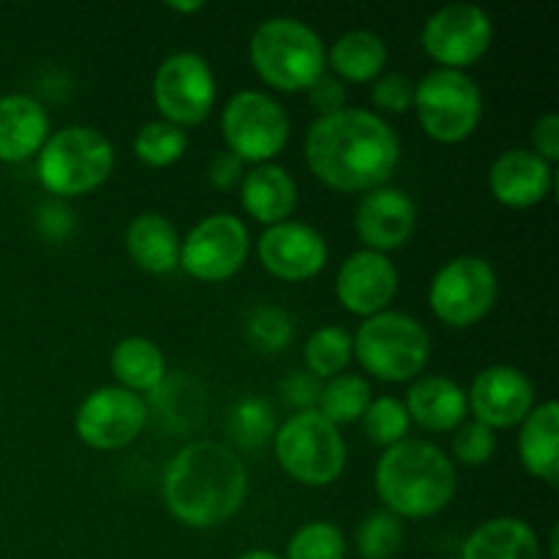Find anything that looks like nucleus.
<instances>
[{"label":"nucleus","instance_id":"obj_33","mask_svg":"<svg viewBox=\"0 0 559 559\" xmlns=\"http://www.w3.org/2000/svg\"><path fill=\"white\" fill-rule=\"evenodd\" d=\"M360 420H364L366 437H369L374 445L385 448V451L407 440L409 426H413V420H409L407 415V407H404L402 399L396 396L371 399Z\"/></svg>","mask_w":559,"mask_h":559},{"label":"nucleus","instance_id":"obj_30","mask_svg":"<svg viewBox=\"0 0 559 559\" xmlns=\"http://www.w3.org/2000/svg\"><path fill=\"white\" fill-rule=\"evenodd\" d=\"M306 371L317 380H333L344 374L353 360V336L338 325L317 328L304 344Z\"/></svg>","mask_w":559,"mask_h":559},{"label":"nucleus","instance_id":"obj_17","mask_svg":"<svg viewBox=\"0 0 559 559\" xmlns=\"http://www.w3.org/2000/svg\"><path fill=\"white\" fill-rule=\"evenodd\" d=\"M418 224V207L407 191L396 186H380L366 191L355 211V233L360 243L377 254H388L409 243Z\"/></svg>","mask_w":559,"mask_h":559},{"label":"nucleus","instance_id":"obj_41","mask_svg":"<svg viewBox=\"0 0 559 559\" xmlns=\"http://www.w3.org/2000/svg\"><path fill=\"white\" fill-rule=\"evenodd\" d=\"M533 153L544 158L546 164H555L559 158V115L546 112L533 126Z\"/></svg>","mask_w":559,"mask_h":559},{"label":"nucleus","instance_id":"obj_44","mask_svg":"<svg viewBox=\"0 0 559 559\" xmlns=\"http://www.w3.org/2000/svg\"><path fill=\"white\" fill-rule=\"evenodd\" d=\"M202 5H205V3H200V0H194V3H175V0H169L167 9H173V11H183V14H191V11H200Z\"/></svg>","mask_w":559,"mask_h":559},{"label":"nucleus","instance_id":"obj_25","mask_svg":"<svg viewBox=\"0 0 559 559\" xmlns=\"http://www.w3.org/2000/svg\"><path fill=\"white\" fill-rule=\"evenodd\" d=\"M462 559H540L538 533L524 519H489L464 540Z\"/></svg>","mask_w":559,"mask_h":559},{"label":"nucleus","instance_id":"obj_22","mask_svg":"<svg viewBox=\"0 0 559 559\" xmlns=\"http://www.w3.org/2000/svg\"><path fill=\"white\" fill-rule=\"evenodd\" d=\"M240 202L254 222L273 227L289 222L298 207V183L278 164H257L240 180Z\"/></svg>","mask_w":559,"mask_h":559},{"label":"nucleus","instance_id":"obj_16","mask_svg":"<svg viewBox=\"0 0 559 559\" xmlns=\"http://www.w3.org/2000/svg\"><path fill=\"white\" fill-rule=\"evenodd\" d=\"M473 420L489 426L491 431L513 429L535 407V388L516 366H489L478 371L467 391Z\"/></svg>","mask_w":559,"mask_h":559},{"label":"nucleus","instance_id":"obj_24","mask_svg":"<svg viewBox=\"0 0 559 559\" xmlns=\"http://www.w3.org/2000/svg\"><path fill=\"white\" fill-rule=\"evenodd\" d=\"M519 459L533 478L557 486L559 475V404L544 402L522 420Z\"/></svg>","mask_w":559,"mask_h":559},{"label":"nucleus","instance_id":"obj_14","mask_svg":"<svg viewBox=\"0 0 559 559\" xmlns=\"http://www.w3.org/2000/svg\"><path fill=\"white\" fill-rule=\"evenodd\" d=\"M147 404L120 385L96 388L87 393L74 415V431L93 451H120L142 435L147 424Z\"/></svg>","mask_w":559,"mask_h":559},{"label":"nucleus","instance_id":"obj_8","mask_svg":"<svg viewBox=\"0 0 559 559\" xmlns=\"http://www.w3.org/2000/svg\"><path fill=\"white\" fill-rule=\"evenodd\" d=\"M413 109L426 136L442 145L469 140L484 118V93L467 71L435 69L415 85Z\"/></svg>","mask_w":559,"mask_h":559},{"label":"nucleus","instance_id":"obj_38","mask_svg":"<svg viewBox=\"0 0 559 559\" xmlns=\"http://www.w3.org/2000/svg\"><path fill=\"white\" fill-rule=\"evenodd\" d=\"M413 98L415 82L404 74H382L380 80H374V87H371V104L382 109V112H407V109H413Z\"/></svg>","mask_w":559,"mask_h":559},{"label":"nucleus","instance_id":"obj_27","mask_svg":"<svg viewBox=\"0 0 559 559\" xmlns=\"http://www.w3.org/2000/svg\"><path fill=\"white\" fill-rule=\"evenodd\" d=\"M109 369L118 380L120 388L136 393H147L151 396L167 377V360H164L162 347L145 336H131L115 344L112 358H109Z\"/></svg>","mask_w":559,"mask_h":559},{"label":"nucleus","instance_id":"obj_45","mask_svg":"<svg viewBox=\"0 0 559 559\" xmlns=\"http://www.w3.org/2000/svg\"><path fill=\"white\" fill-rule=\"evenodd\" d=\"M238 559H282V557L273 555V551H265V549H254V551H246V555H240Z\"/></svg>","mask_w":559,"mask_h":559},{"label":"nucleus","instance_id":"obj_18","mask_svg":"<svg viewBox=\"0 0 559 559\" xmlns=\"http://www.w3.org/2000/svg\"><path fill=\"white\" fill-rule=\"evenodd\" d=\"M399 289V273L388 254L360 249L342 262L336 276V298L355 317L382 314L393 304Z\"/></svg>","mask_w":559,"mask_h":559},{"label":"nucleus","instance_id":"obj_13","mask_svg":"<svg viewBox=\"0 0 559 559\" xmlns=\"http://www.w3.org/2000/svg\"><path fill=\"white\" fill-rule=\"evenodd\" d=\"M495 41V22L480 5L451 3L426 20L420 44L440 69L464 71L478 63Z\"/></svg>","mask_w":559,"mask_h":559},{"label":"nucleus","instance_id":"obj_42","mask_svg":"<svg viewBox=\"0 0 559 559\" xmlns=\"http://www.w3.org/2000/svg\"><path fill=\"white\" fill-rule=\"evenodd\" d=\"M38 229L52 240L66 238L74 229V213L60 200L47 202V205L38 207Z\"/></svg>","mask_w":559,"mask_h":559},{"label":"nucleus","instance_id":"obj_5","mask_svg":"<svg viewBox=\"0 0 559 559\" xmlns=\"http://www.w3.org/2000/svg\"><path fill=\"white\" fill-rule=\"evenodd\" d=\"M112 169V145L93 126H66L49 134L36 162L38 183L55 200L91 194L98 186L107 183Z\"/></svg>","mask_w":559,"mask_h":559},{"label":"nucleus","instance_id":"obj_40","mask_svg":"<svg viewBox=\"0 0 559 559\" xmlns=\"http://www.w3.org/2000/svg\"><path fill=\"white\" fill-rule=\"evenodd\" d=\"M306 96H309V104L317 109V118L322 115H333L338 109H344V98H347V91H344V82L333 74H320L309 87H306Z\"/></svg>","mask_w":559,"mask_h":559},{"label":"nucleus","instance_id":"obj_6","mask_svg":"<svg viewBox=\"0 0 559 559\" xmlns=\"http://www.w3.org/2000/svg\"><path fill=\"white\" fill-rule=\"evenodd\" d=\"M353 358L382 382H413L431 360L429 331L415 317L382 311L360 322L353 336Z\"/></svg>","mask_w":559,"mask_h":559},{"label":"nucleus","instance_id":"obj_39","mask_svg":"<svg viewBox=\"0 0 559 559\" xmlns=\"http://www.w3.org/2000/svg\"><path fill=\"white\" fill-rule=\"evenodd\" d=\"M320 388V380L311 377L309 371H293V374L282 382V399L287 407L295 409V413H306V409H317Z\"/></svg>","mask_w":559,"mask_h":559},{"label":"nucleus","instance_id":"obj_28","mask_svg":"<svg viewBox=\"0 0 559 559\" xmlns=\"http://www.w3.org/2000/svg\"><path fill=\"white\" fill-rule=\"evenodd\" d=\"M371 402L369 382L360 374H338L333 380H325L317 399V413L331 420L333 426L358 424L364 418L366 407Z\"/></svg>","mask_w":559,"mask_h":559},{"label":"nucleus","instance_id":"obj_12","mask_svg":"<svg viewBox=\"0 0 559 559\" xmlns=\"http://www.w3.org/2000/svg\"><path fill=\"white\" fill-rule=\"evenodd\" d=\"M249 251V227L233 213H213L180 240L178 267L197 282L222 284L246 265Z\"/></svg>","mask_w":559,"mask_h":559},{"label":"nucleus","instance_id":"obj_21","mask_svg":"<svg viewBox=\"0 0 559 559\" xmlns=\"http://www.w3.org/2000/svg\"><path fill=\"white\" fill-rule=\"evenodd\" d=\"M49 140V115L33 96H0V162L22 164Z\"/></svg>","mask_w":559,"mask_h":559},{"label":"nucleus","instance_id":"obj_29","mask_svg":"<svg viewBox=\"0 0 559 559\" xmlns=\"http://www.w3.org/2000/svg\"><path fill=\"white\" fill-rule=\"evenodd\" d=\"M151 396L153 404L158 407V415H162V420L169 429H194L202 420L205 396H202L200 382H194L191 377H164V382Z\"/></svg>","mask_w":559,"mask_h":559},{"label":"nucleus","instance_id":"obj_9","mask_svg":"<svg viewBox=\"0 0 559 559\" xmlns=\"http://www.w3.org/2000/svg\"><path fill=\"white\" fill-rule=\"evenodd\" d=\"M500 278L484 257L462 254L448 260L429 284V306L448 328H473L497 304Z\"/></svg>","mask_w":559,"mask_h":559},{"label":"nucleus","instance_id":"obj_31","mask_svg":"<svg viewBox=\"0 0 559 559\" xmlns=\"http://www.w3.org/2000/svg\"><path fill=\"white\" fill-rule=\"evenodd\" d=\"M189 147V134L167 120H151L134 136V156L147 167H173Z\"/></svg>","mask_w":559,"mask_h":559},{"label":"nucleus","instance_id":"obj_32","mask_svg":"<svg viewBox=\"0 0 559 559\" xmlns=\"http://www.w3.org/2000/svg\"><path fill=\"white\" fill-rule=\"evenodd\" d=\"M229 431L240 448H262L276 435V415L267 399L243 396L229 413Z\"/></svg>","mask_w":559,"mask_h":559},{"label":"nucleus","instance_id":"obj_34","mask_svg":"<svg viewBox=\"0 0 559 559\" xmlns=\"http://www.w3.org/2000/svg\"><path fill=\"white\" fill-rule=\"evenodd\" d=\"M246 338L260 353H282L293 342V320L282 306L262 304L246 320Z\"/></svg>","mask_w":559,"mask_h":559},{"label":"nucleus","instance_id":"obj_1","mask_svg":"<svg viewBox=\"0 0 559 559\" xmlns=\"http://www.w3.org/2000/svg\"><path fill=\"white\" fill-rule=\"evenodd\" d=\"M304 156L311 175L328 189L366 194L388 186L402 158V145L382 115L344 107L309 126Z\"/></svg>","mask_w":559,"mask_h":559},{"label":"nucleus","instance_id":"obj_2","mask_svg":"<svg viewBox=\"0 0 559 559\" xmlns=\"http://www.w3.org/2000/svg\"><path fill=\"white\" fill-rule=\"evenodd\" d=\"M162 495L167 511L191 530H211L233 519L249 495V473L233 448L189 442L169 459Z\"/></svg>","mask_w":559,"mask_h":559},{"label":"nucleus","instance_id":"obj_35","mask_svg":"<svg viewBox=\"0 0 559 559\" xmlns=\"http://www.w3.org/2000/svg\"><path fill=\"white\" fill-rule=\"evenodd\" d=\"M358 555L364 559H391L404 544L402 519L391 511H374L355 535Z\"/></svg>","mask_w":559,"mask_h":559},{"label":"nucleus","instance_id":"obj_10","mask_svg":"<svg viewBox=\"0 0 559 559\" xmlns=\"http://www.w3.org/2000/svg\"><path fill=\"white\" fill-rule=\"evenodd\" d=\"M227 151L243 164H271L289 142V118L282 104L262 91H240L222 112Z\"/></svg>","mask_w":559,"mask_h":559},{"label":"nucleus","instance_id":"obj_26","mask_svg":"<svg viewBox=\"0 0 559 559\" xmlns=\"http://www.w3.org/2000/svg\"><path fill=\"white\" fill-rule=\"evenodd\" d=\"M325 63L342 82H374L385 74L388 44L374 31H347L325 49Z\"/></svg>","mask_w":559,"mask_h":559},{"label":"nucleus","instance_id":"obj_11","mask_svg":"<svg viewBox=\"0 0 559 559\" xmlns=\"http://www.w3.org/2000/svg\"><path fill=\"white\" fill-rule=\"evenodd\" d=\"M153 102L162 120L191 129L205 123L216 104V76L211 63L197 52H175L156 69Z\"/></svg>","mask_w":559,"mask_h":559},{"label":"nucleus","instance_id":"obj_20","mask_svg":"<svg viewBox=\"0 0 559 559\" xmlns=\"http://www.w3.org/2000/svg\"><path fill=\"white\" fill-rule=\"evenodd\" d=\"M404 407L409 420L435 435L456 431L469 415L467 391L442 374H420L418 380H413Z\"/></svg>","mask_w":559,"mask_h":559},{"label":"nucleus","instance_id":"obj_7","mask_svg":"<svg viewBox=\"0 0 559 559\" xmlns=\"http://www.w3.org/2000/svg\"><path fill=\"white\" fill-rule=\"evenodd\" d=\"M273 445L284 473L311 489L336 484L347 467V445L342 431L317 409L289 415L273 435Z\"/></svg>","mask_w":559,"mask_h":559},{"label":"nucleus","instance_id":"obj_23","mask_svg":"<svg viewBox=\"0 0 559 559\" xmlns=\"http://www.w3.org/2000/svg\"><path fill=\"white\" fill-rule=\"evenodd\" d=\"M126 251L140 271L164 276L180 265V235L162 213H140L126 227Z\"/></svg>","mask_w":559,"mask_h":559},{"label":"nucleus","instance_id":"obj_4","mask_svg":"<svg viewBox=\"0 0 559 559\" xmlns=\"http://www.w3.org/2000/svg\"><path fill=\"white\" fill-rule=\"evenodd\" d=\"M249 58L257 76L282 93L306 91L325 74V41L320 33L295 16H273L254 31Z\"/></svg>","mask_w":559,"mask_h":559},{"label":"nucleus","instance_id":"obj_43","mask_svg":"<svg viewBox=\"0 0 559 559\" xmlns=\"http://www.w3.org/2000/svg\"><path fill=\"white\" fill-rule=\"evenodd\" d=\"M243 175H246V164L229 151L216 153L211 167H207V178H211V183L216 186V189H233V186H238L240 180H243Z\"/></svg>","mask_w":559,"mask_h":559},{"label":"nucleus","instance_id":"obj_3","mask_svg":"<svg viewBox=\"0 0 559 559\" xmlns=\"http://www.w3.org/2000/svg\"><path fill=\"white\" fill-rule=\"evenodd\" d=\"M374 489L399 519H429L456 497V467L435 442L404 440L388 448L374 467Z\"/></svg>","mask_w":559,"mask_h":559},{"label":"nucleus","instance_id":"obj_36","mask_svg":"<svg viewBox=\"0 0 559 559\" xmlns=\"http://www.w3.org/2000/svg\"><path fill=\"white\" fill-rule=\"evenodd\" d=\"M347 540L331 522H309L289 538L287 559H344Z\"/></svg>","mask_w":559,"mask_h":559},{"label":"nucleus","instance_id":"obj_15","mask_svg":"<svg viewBox=\"0 0 559 559\" xmlns=\"http://www.w3.org/2000/svg\"><path fill=\"white\" fill-rule=\"evenodd\" d=\"M257 257L271 276L282 282H309L325 267L328 243L320 229L304 222L273 224L257 240Z\"/></svg>","mask_w":559,"mask_h":559},{"label":"nucleus","instance_id":"obj_19","mask_svg":"<svg viewBox=\"0 0 559 559\" xmlns=\"http://www.w3.org/2000/svg\"><path fill=\"white\" fill-rule=\"evenodd\" d=\"M555 169L527 147H511L500 153L489 169V191L500 205L527 211L549 197Z\"/></svg>","mask_w":559,"mask_h":559},{"label":"nucleus","instance_id":"obj_37","mask_svg":"<svg viewBox=\"0 0 559 559\" xmlns=\"http://www.w3.org/2000/svg\"><path fill=\"white\" fill-rule=\"evenodd\" d=\"M497 451V435L489 426L478 424V420H464L456 431H453V456L467 467H480L489 462Z\"/></svg>","mask_w":559,"mask_h":559}]
</instances>
